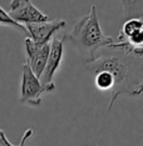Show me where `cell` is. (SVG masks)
<instances>
[{"label":"cell","instance_id":"cell-3","mask_svg":"<svg viewBox=\"0 0 143 146\" xmlns=\"http://www.w3.org/2000/svg\"><path fill=\"white\" fill-rule=\"evenodd\" d=\"M118 40L119 42H115L109 49L121 50L137 59L143 58V18H129L123 23Z\"/></svg>","mask_w":143,"mask_h":146},{"label":"cell","instance_id":"cell-5","mask_svg":"<svg viewBox=\"0 0 143 146\" xmlns=\"http://www.w3.org/2000/svg\"><path fill=\"white\" fill-rule=\"evenodd\" d=\"M9 15L18 24H36L49 21L48 15L42 13L32 1L28 0H13L9 5Z\"/></svg>","mask_w":143,"mask_h":146},{"label":"cell","instance_id":"cell-4","mask_svg":"<svg viewBox=\"0 0 143 146\" xmlns=\"http://www.w3.org/2000/svg\"><path fill=\"white\" fill-rule=\"evenodd\" d=\"M55 90V84L50 85L42 84L40 79L36 78L29 65L24 62L21 66V82H20V99L21 104L36 106L40 104L42 98L48 92Z\"/></svg>","mask_w":143,"mask_h":146},{"label":"cell","instance_id":"cell-1","mask_svg":"<svg viewBox=\"0 0 143 146\" xmlns=\"http://www.w3.org/2000/svg\"><path fill=\"white\" fill-rule=\"evenodd\" d=\"M89 72L108 71L114 79V86L111 91L108 111L114 101L122 94L139 96L143 94V68L137 58L118 50L114 55H98L93 62L85 65Z\"/></svg>","mask_w":143,"mask_h":146},{"label":"cell","instance_id":"cell-6","mask_svg":"<svg viewBox=\"0 0 143 146\" xmlns=\"http://www.w3.org/2000/svg\"><path fill=\"white\" fill-rule=\"evenodd\" d=\"M25 55H26V64L32 69L36 78L40 79L46 66V61L50 52V42L49 44H36L29 38H25Z\"/></svg>","mask_w":143,"mask_h":146},{"label":"cell","instance_id":"cell-2","mask_svg":"<svg viewBox=\"0 0 143 146\" xmlns=\"http://www.w3.org/2000/svg\"><path fill=\"white\" fill-rule=\"evenodd\" d=\"M65 40H68L77 50L85 65L91 64L98 58L97 51L99 49H109L115 44L114 39L103 33L95 5H92L88 14L82 16L72 30L64 34L63 41Z\"/></svg>","mask_w":143,"mask_h":146},{"label":"cell","instance_id":"cell-7","mask_svg":"<svg viewBox=\"0 0 143 146\" xmlns=\"http://www.w3.org/2000/svg\"><path fill=\"white\" fill-rule=\"evenodd\" d=\"M66 26V21L63 19H55L45 23H36V24H28L26 28V38L32 39L36 44H49V41L55 38V34L59 30Z\"/></svg>","mask_w":143,"mask_h":146},{"label":"cell","instance_id":"cell-9","mask_svg":"<svg viewBox=\"0 0 143 146\" xmlns=\"http://www.w3.org/2000/svg\"><path fill=\"white\" fill-rule=\"evenodd\" d=\"M33 135H34V130H33L32 127L26 129L20 142H19V145H13V144L9 142L8 139H6L5 132L0 129V146H32L30 145V139L33 137Z\"/></svg>","mask_w":143,"mask_h":146},{"label":"cell","instance_id":"cell-8","mask_svg":"<svg viewBox=\"0 0 143 146\" xmlns=\"http://www.w3.org/2000/svg\"><path fill=\"white\" fill-rule=\"evenodd\" d=\"M63 55H64V41L63 39L53 38L50 41V52H49V58L46 61V66L44 69V72L40 76V81L44 85L53 84V78H54L55 72L60 68Z\"/></svg>","mask_w":143,"mask_h":146},{"label":"cell","instance_id":"cell-10","mask_svg":"<svg viewBox=\"0 0 143 146\" xmlns=\"http://www.w3.org/2000/svg\"><path fill=\"white\" fill-rule=\"evenodd\" d=\"M0 25H5V26H11V28H14L15 30L23 33V34H28V31H26V28L25 25H21V24H18L16 21H14L11 19V16L9 15V13H6L4 9L0 6Z\"/></svg>","mask_w":143,"mask_h":146}]
</instances>
